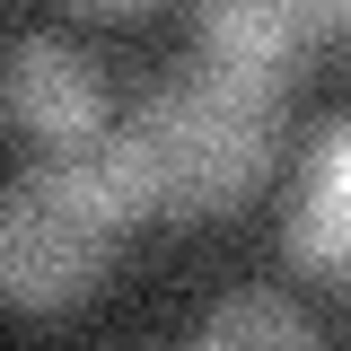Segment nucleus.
<instances>
[{
    "mask_svg": "<svg viewBox=\"0 0 351 351\" xmlns=\"http://www.w3.org/2000/svg\"><path fill=\"white\" fill-rule=\"evenodd\" d=\"M97 158L132 202V219L211 228L237 202H255L281 167V88L193 53L106 123Z\"/></svg>",
    "mask_w": 351,
    "mask_h": 351,
    "instance_id": "nucleus-1",
    "label": "nucleus"
},
{
    "mask_svg": "<svg viewBox=\"0 0 351 351\" xmlns=\"http://www.w3.org/2000/svg\"><path fill=\"white\" fill-rule=\"evenodd\" d=\"M141 228L132 202L97 149L71 158H36L0 184V316L18 325H62L80 316L106 272L123 263V237Z\"/></svg>",
    "mask_w": 351,
    "mask_h": 351,
    "instance_id": "nucleus-2",
    "label": "nucleus"
},
{
    "mask_svg": "<svg viewBox=\"0 0 351 351\" xmlns=\"http://www.w3.org/2000/svg\"><path fill=\"white\" fill-rule=\"evenodd\" d=\"M0 114L44 158H71V149L106 141V80L71 36H27L9 53V71H0Z\"/></svg>",
    "mask_w": 351,
    "mask_h": 351,
    "instance_id": "nucleus-3",
    "label": "nucleus"
},
{
    "mask_svg": "<svg viewBox=\"0 0 351 351\" xmlns=\"http://www.w3.org/2000/svg\"><path fill=\"white\" fill-rule=\"evenodd\" d=\"M193 53L228 62L263 88H290L316 62V44H334V0H193Z\"/></svg>",
    "mask_w": 351,
    "mask_h": 351,
    "instance_id": "nucleus-4",
    "label": "nucleus"
},
{
    "mask_svg": "<svg viewBox=\"0 0 351 351\" xmlns=\"http://www.w3.org/2000/svg\"><path fill=\"white\" fill-rule=\"evenodd\" d=\"M281 246L307 281H334L351 299V114H334L316 132L299 193H290V219H281Z\"/></svg>",
    "mask_w": 351,
    "mask_h": 351,
    "instance_id": "nucleus-5",
    "label": "nucleus"
},
{
    "mask_svg": "<svg viewBox=\"0 0 351 351\" xmlns=\"http://www.w3.org/2000/svg\"><path fill=\"white\" fill-rule=\"evenodd\" d=\"M193 343L202 351H237V343H316V316L290 299H263V290H237L193 316Z\"/></svg>",
    "mask_w": 351,
    "mask_h": 351,
    "instance_id": "nucleus-6",
    "label": "nucleus"
},
{
    "mask_svg": "<svg viewBox=\"0 0 351 351\" xmlns=\"http://www.w3.org/2000/svg\"><path fill=\"white\" fill-rule=\"evenodd\" d=\"M71 9H88V18H149L158 0H71Z\"/></svg>",
    "mask_w": 351,
    "mask_h": 351,
    "instance_id": "nucleus-7",
    "label": "nucleus"
},
{
    "mask_svg": "<svg viewBox=\"0 0 351 351\" xmlns=\"http://www.w3.org/2000/svg\"><path fill=\"white\" fill-rule=\"evenodd\" d=\"M334 44L351 53V0H334Z\"/></svg>",
    "mask_w": 351,
    "mask_h": 351,
    "instance_id": "nucleus-8",
    "label": "nucleus"
}]
</instances>
